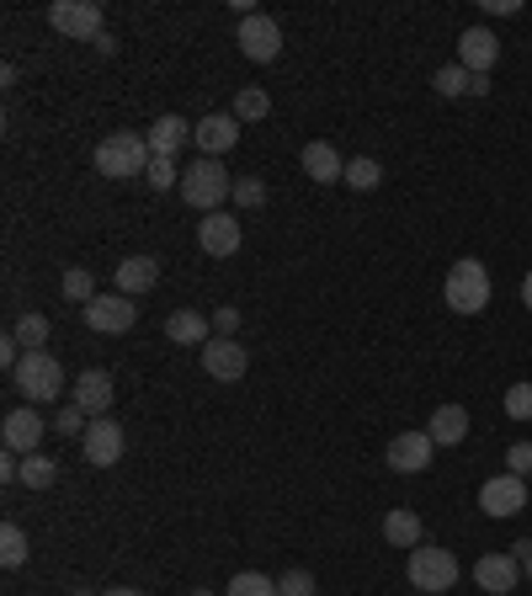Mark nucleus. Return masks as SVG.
<instances>
[{"label": "nucleus", "mask_w": 532, "mask_h": 596, "mask_svg": "<svg viewBox=\"0 0 532 596\" xmlns=\"http://www.w3.org/2000/svg\"><path fill=\"white\" fill-rule=\"evenodd\" d=\"M11 341H16L22 352H43V341H48V315H22L16 330H11Z\"/></svg>", "instance_id": "27"}, {"label": "nucleus", "mask_w": 532, "mask_h": 596, "mask_svg": "<svg viewBox=\"0 0 532 596\" xmlns=\"http://www.w3.org/2000/svg\"><path fill=\"white\" fill-rule=\"evenodd\" d=\"M123 447H128V437H123V426H118L113 416H96V421L85 426V437H81V453H85L91 469H113V464L123 458Z\"/></svg>", "instance_id": "9"}, {"label": "nucleus", "mask_w": 532, "mask_h": 596, "mask_svg": "<svg viewBox=\"0 0 532 596\" xmlns=\"http://www.w3.org/2000/svg\"><path fill=\"white\" fill-rule=\"evenodd\" d=\"M11 389L27 399V405H48V399L64 395V367L48 352H22V362L11 367Z\"/></svg>", "instance_id": "2"}, {"label": "nucleus", "mask_w": 532, "mask_h": 596, "mask_svg": "<svg viewBox=\"0 0 532 596\" xmlns=\"http://www.w3.org/2000/svg\"><path fill=\"white\" fill-rule=\"evenodd\" d=\"M85 426H91V421H85V410L81 405H64V410H59V421H54V432H59V437H85Z\"/></svg>", "instance_id": "36"}, {"label": "nucleus", "mask_w": 532, "mask_h": 596, "mask_svg": "<svg viewBox=\"0 0 532 596\" xmlns=\"http://www.w3.org/2000/svg\"><path fill=\"white\" fill-rule=\"evenodd\" d=\"M495 59H500V43H495L490 27H469V33L458 38V65H463L469 75H490Z\"/></svg>", "instance_id": "17"}, {"label": "nucleus", "mask_w": 532, "mask_h": 596, "mask_svg": "<svg viewBox=\"0 0 532 596\" xmlns=\"http://www.w3.org/2000/svg\"><path fill=\"white\" fill-rule=\"evenodd\" d=\"M431 85H437V96H469V91H474V75H469L463 65H442V70L431 75Z\"/></svg>", "instance_id": "29"}, {"label": "nucleus", "mask_w": 532, "mask_h": 596, "mask_svg": "<svg viewBox=\"0 0 532 596\" xmlns=\"http://www.w3.org/2000/svg\"><path fill=\"white\" fill-rule=\"evenodd\" d=\"M426 437L437 442V447H458V442L469 437V410H463V405H442V410L431 416Z\"/></svg>", "instance_id": "23"}, {"label": "nucleus", "mask_w": 532, "mask_h": 596, "mask_svg": "<svg viewBox=\"0 0 532 596\" xmlns=\"http://www.w3.org/2000/svg\"><path fill=\"white\" fill-rule=\"evenodd\" d=\"M500 405H506V416H511V421H532V384H511Z\"/></svg>", "instance_id": "35"}, {"label": "nucleus", "mask_w": 532, "mask_h": 596, "mask_svg": "<svg viewBox=\"0 0 532 596\" xmlns=\"http://www.w3.org/2000/svg\"><path fill=\"white\" fill-rule=\"evenodd\" d=\"M155 282H161V256H123V261H118V293L139 299V293H150Z\"/></svg>", "instance_id": "19"}, {"label": "nucleus", "mask_w": 532, "mask_h": 596, "mask_svg": "<svg viewBox=\"0 0 532 596\" xmlns=\"http://www.w3.org/2000/svg\"><path fill=\"white\" fill-rule=\"evenodd\" d=\"M208 330H213V319H203L198 309H176L165 319V341H176V347H208Z\"/></svg>", "instance_id": "22"}, {"label": "nucleus", "mask_w": 532, "mask_h": 596, "mask_svg": "<svg viewBox=\"0 0 532 596\" xmlns=\"http://www.w3.org/2000/svg\"><path fill=\"white\" fill-rule=\"evenodd\" d=\"M485 11H490V16H517L522 5H517V0H485Z\"/></svg>", "instance_id": "40"}, {"label": "nucleus", "mask_w": 532, "mask_h": 596, "mask_svg": "<svg viewBox=\"0 0 532 596\" xmlns=\"http://www.w3.org/2000/svg\"><path fill=\"white\" fill-rule=\"evenodd\" d=\"M75 405H81L85 416H107L113 410V373L85 367L81 378H75Z\"/></svg>", "instance_id": "18"}, {"label": "nucleus", "mask_w": 532, "mask_h": 596, "mask_svg": "<svg viewBox=\"0 0 532 596\" xmlns=\"http://www.w3.org/2000/svg\"><path fill=\"white\" fill-rule=\"evenodd\" d=\"M198 245H203V256H235L240 250V219L235 213H203Z\"/></svg>", "instance_id": "16"}, {"label": "nucleus", "mask_w": 532, "mask_h": 596, "mask_svg": "<svg viewBox=\"0 0 532 596\" xmlns=\"http://www.w3.org/2000/svg\"><path fill=\"white\" fill-rule=\"evenodd\" d=\"M181 202L187 208H198V213H218V202L224 198H235V176L218 165V160H208V155H198L187 171H181Z\"/></svg>", "instance_id": "1"}, {"label": "nucleus", "mask_w": 532, "mask_h": 596, "mask_svg": "<svg viewBox=\"0 0 532 596\" xmlns=\"http://www.w3.org/2000/svg\"><path fill=\"white\" fill-rule=\"evenodd\" d=\"M272 113V96L261 91V85H240V96H235V118L240 122H256Z\"/></svg>", "instance_id": "28"}, {"label": "nucleus", "mask_w": 532, "mask_h": 596, "mask_svg": "<svg viewBox=\"0 0 532 596\" xmlns=\"http://www.w3.org/2000/svg\"><path fill=\"white\" fill-rule=\"evenodd\" d=\"M96 54H107V59H113V54H118V38H113V33H102V38H96Z\"/></svg>", "instance_id": "41"}, {"label": "nucleus", "mask_w": 532, "mask_h": 596, "mask_svg": "<svg viewBox=\"0 0 532 596\" xmlns=\"http://www.w3.org/2000/svg\"><path fill=\"white\" fill-rule=\"evenodd\" d=\"M43 432H54L48 421L38 416V405H16L5 421H0V437H5V453H16V458H27V453H38Z\"/></svg>", "instance_id": "10"}, {"label": "nucleus", "mask_w": 532, "mask_h": 596, "mask_svg": "<svg viewBox=\"0 0 532 596\" xmlns=\"http://www.w3.org/2000/svg\"><path fill=\"white\" fill-rule=\"evenodd\" d=\"M378 182H383V165H378V160H346V187H357V192H373V187H378Z\"/></svg>", "instance_id": "30"}, {"label": "nucleus", "mask_w": 532, "mask_h": 596, "mask_svg": "<svg viewBox=\"0 0 532 596\" xmlns=\"http://www.w3.org/2000/svg\"><path fill=\"white\" fill-rule=\"evenodd\" d=\"M224 596H277V581H267L261 570H240L235 581H229V592Z\"/></svg>", "instance_id": "31"}, {"label": "nucleus", "mask_w": 532, "mask_h": 596, "mask_svg": "<svg viewBox=\"0 0 532 596\" xmlns=\"http://www.w3.org/2000/svg\"><path fill=\"white\" fill-rule=\"evenodd\" d=\"M506 469H511V475H522V479L532 475V442H511V453H506Z\"/></svg>", "instance_id": "38"}, {"label": "nucleus", "mask_w": 532, "mask_h": 596, "mask_svg": "<svg viewBox=\"0 0 532 596\" xmlns=\"http://www.w3.org/2000/svg\"><path fill=\"white\" fill-rule=\"evenodd\" d=\"M442 293H448L452 315H480V309L490 304V272H485V261L463 256L448 272V288H442Z\"/></svg>", "instance_id": "5"}, {"label": "nucleus", "mask_w": 532, "mask_h": 596, "mask_svg": "<svg viewBox=\"0 0 532 596\" xmlns=\"http://www.w3.org/2000/svg\"><path fill=\"white\" fill-rule=\"evenodd\" d=\"M102 596H139L133 586H113V592H102Z\"/></svg>", "instance_id": "43"}, {"label": "nucleus", "mask_w": 532, "mask_h": 596, "mask_svg": "<svg viewBox=\"0 0 532 596\" xmlns=\"http://www.w3.org/2000/svg\"><path fill=\"white\" fill-rule=\"evenodd\" d=\"M0 564H5V570H22V564H27V533H22L16 522L0 527Z\"/></svg>", "instance_id": "26"}, {"label": "nucleus", "mask_w": 532, "mask_h": 596, "mask_svg": "<svg viewBox=\"0 0 532 596\" xmlns=\"http://www.w3.org/2000/svg\"><path fill=\"white\" fill-rule=\"evenodd\" d=\"M144 139H150V155L176 160V150H181V144L192 139V122H187V118H176V113H165V118L150 122V133H144Z\"/></svg>", "instance_id": "20"}, {"label": "nucleus", "mask_w": 532, "mask_h": 596, "mask_svg": "<svg viewBox=\"0 0 532 596\" xmlns=\"http://www.w3.org/2000/svg\"><path fill=\"white\" fill-rule=\"evenodd\" d=\"M48 22H54V33H64V38H102L107 27H102V5L96 0H54L48 5Z\"/></svg>", "instance_id": "6"}, {"label": "nucleus", "mask_w": 532, "mask_h": 596, "mask_svg": "<svg viewBox=\"0 0 532 596\" xmlns=\"http://www.w3.org/2000/svg\"><path fill=\"white\" fill-rule=\"evenodd\" d=\"M522 575H528V581H532V554H528V559H522Z\"/></svg>", "instance_id": "44"}, {"label": "nucleus", "mask_w": 532, "mask_h": 596, "mask_svg": "<svg viewBox=\"0 0 532 596\" xmlns=\"http://www.w3.org/2000/svg\"><path fill=\"white\" fill-rule=\"evenodd\" d=\"M150 139L144 133H113L96 144V171L113 176V182H128V176H144L150 171Z\"/></svg>", "instance_id": "3"}, {"label": "nucleus", "mask_w": 532, "mask_h": 596, "mask_svg": "<svg viewBox=\"0 0 532 596\" xmlns=\"http://www.w3.org/2000/svg\"><path fill=\"white\" fill-rule=\"evenodd\" d=\"M517 581H522V559L517 554H480V564H474V586L485 596H511Z\"/></svg>", "instance_id": "14"}, {"label": "nucleus", "mask_w": 532, "mask_h": 596, "mask_svg": "<svg viewBox=\"0 0 532 596\" xmlns=\"http://www.w3.org/2000/svg\"><path fill=\"white\" fill-rule=\"evenodd\" d=\"M383 538H389L394 549H421V517H415L410 506H394V512L383 517Z\"/></svg>", "instance_id": "24"}, {"label": "nucleus", "mask_w": 532, "mask_h": 596, "mask_svg": "<svg viewBox=\"0 0 532 596\" xmlns=\"http://www.w3.org/2000/svg\"><path fill=\"white\" fill-rule=\"evenodd\" d=\"M405 575H410V586H415V592L442 596V592L458 586V559H452L448 549H437V544H421V549H410Z\"/></svg>", "instance_id": "4"}, {"label": "nucleus", "mask_w": 532, "mask_h": 596, "mask_svg": "<svg viewBox=\"0 0 532 596\" xmlns=\"http://www.w3.org/2000/svg\"><path fill=\"white\" fill-rule=\"evenodd\" d=\"M277 596H315V575L309 570H287L277 581Z\"/></svg>", "instance_id": "37"}, {"label": "nucleus", "mask_w": 532, "mask_h": 596, "mask_svg": "<svg viewBox=\"0 0 532 596\" xmlns=\"http://www.w3.org/2000/svg\"><path fill=\"white\" fill-rule=\"evenodd\" d=\"M431 453H437V442L426 432H400L389 442V469L394 475H421V469H431Z\"/></svg>", "instance_id": "15"}, {"label": "nucleus", "mask_w": 532, "mask_h": 596, "mask_svg": "<svg viewBox=\"0 0 532 596\" xmlns=\"http://www.w3.org/2000/svg\"><path fill=\"white\" fill-rule=\"evenodd\" d=\"M235 208H240V213L267 208V182H261V176H240V182H235Z\"/></svg>", "instance_id": "33"}, {"label": "nucleus", "mask_w": 532, "mask_h": 596, "mask_svg": "<svg viewBox=\"0 0 532 596\" xmlns=\"http://www.w3.org/2000/svg\"><path fill=\"white\" fill-rule=\"evenodd\" d=\"M235 43H240V54H246L250 65H272L277 54H283V27L272 22V16H246L240 22V33H235Z\"/></svg>", "instance_id": "11"}, {"label": "nucleus", "mask_w": 532, "mask_h": 596, "mask_svg": "<svg viewBox=\"0 0 532 596\" xmlns=\"http://www.w3.org/2000/svg\"><path fill=\"white\" fill-rule=\"evenodd\" d=\"M54 479H59V464H54L48 453H27V458H22V484H27V490H48Z\"/></svg>", "instance_id": "25"}, {"label": "nucleus", "mask_w": 532, "mask_h": 596, "mask_svg": "<svg viewBox=\"0 0 532 596\" xmlns=\"http://www.w3.org/2000/svg\"><path fill=\"white\" fill-rule=\"evenodd\" d=\"M246 367H250V352L246 341H235V336H213L203 347V373L213 384H240Z\"/></svg>", "instance_id": "7"}, {"label": "nucleus", "mask_w": 532, "mask_h": 596, "mask_svg": "<svg viewBox=\"0 0 532 596\" xmlns=\"http://www.w3.org/2000/svg\"><path fill=\"white\" fill-rule=\"evenodd\" d=\"M522 506H528V479L522 475H495L480 484V512H485V517H495V522L517 517Z\"/></svg>", "instance_id": "12"}, {"label": "nucleus", "mask_w": 532, "mask_h": 596, "mask_svg": "<svg viewBox=\"0 0 532 596\" xmlns=\"http://www.w3.org/2000/svg\"><path fill=\"white\" fill-rule=\"evenodd\" d=\"M64 299H70V304H91V299H96V278H91V272H85V267H70V272H64Z\"/></svg>", "instance_id": "32"}, {"label": "nucleus", "mask_w": 532, "mask_h": 596, "mask_svg": "<svg viewBox=\"0 0 532 596\" xmlns=\"http://www.w3.org/2000/svg\"><path fill=\"white\" fill-rule=\"evenodd\" d=\"M304 171H309V182H320V187H330V182H346V160L335 155V144H326V139L304 144Z\"/></svg>", "instance_id": "21"}, {"label": "nucleus", "mask_w": 532, "mask_h": 596, "mask_svg": "<svg viewBox=\"0 0 532 596\" xmlns=\"http://www.w3.org/2000/svg\"><path fill=\"white\" fill-rule=\"evenodd\" d=\"M213 330H218V336H235V330H240V309H229V304L213 309Z\"/></svg>", "instance_id": "39"}, {"label": "nucleus", "mask_w": 532, "mask_h": 596, "mask_svg": "<svg viewBox=\"0 0 532 596\" xmlns=\"http://www.w3.org/2000/svg\"><path fill=\"white\" fill-rule=\"evenodd\" d=\"M192 144H198V155H208V160L229 155V150L240 144V118H235V113H208V118L192 128Z\"/></svg>", "instance_id": "13"}, {"label": "nucleus", "mask_w": 532, "mask_h": 596, "mask_svg": "<svg viewBox=\"0 0 532 596\" xmlns=\"http://www.w3.org/2000/svg\"><path fill=\"white\" fill-rule=\"evenodd\" d=\"M133 319H139V304L128 293H96L85 304V325L96 336H123V330H133Z\"/></svg>", "instance_id": "8"}, {"label": "nucleus", "mask_w": 532, "mask_h": 596, "mask_svg": "<svg viewBox=\"0 0 532 596\" xmlns=\"http://www.w3.org/2000/svg\"><path fill=\"white\" fill-rule=\"evenodd\" d=\"M144 182H150L155 192H170V187H181V171H176V160L155 155L150 160V171H144Z\"/></svg>", "instance_id": "34"}, {"label": "nucleus", "mask_w": 532, "mask_h": 596, "mask_svg": "<svg viewBox=\"0 0 532 596\" xmlns=\"http://www.w3.org/2000/svg\"><path fill=\"white\" fill-rule=\"evenodd\" d=\"M522 304H528V309H532V272H528V278H522Z\"/></svg>", "instance_id": "42"}]
</instances>
